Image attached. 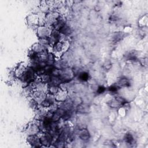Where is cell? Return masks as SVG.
<instances>
[{"label": "cell", "instance_id": "obj_1", "mask_svg": "<svg viewBox=\"0 0 148 148\" xmlns=\"http://www.w3.org/2000/svg\"><path fill=\"white\" fill-rule=\"evenodd\" d=\"M69 46V42L67 40H61L55 43L53 46V54L56 57H60L65 52Z\"/></svg>", "mask_w": 148, "mask_h": 148}, {"label": "cell", "instance_id": "obj_2", "mask_svg": "<svg viewBox=\"0 0 148 148\" xmlns=\"http://www.w3.org/2000/svg\"><path fill=\"white\" fill-rule=\"evenodd\" d=\"M18 79L23 83H25L27 86L28 84L35 80L36 79V73L32 67L28 66L23 75Z\"/></svg>", "mask_w": 148, "mask_h": 148}, {"label": "cell", "instance_id": "obj_3", "mask_svg": "<svg viewBox=\"0 0 148 148\" xmlns=\"http://www.w3.org/2000/svg\"><path fill=\"white\" fill-rule=\"evenodd\" d=\"M36 31L37 36L39 37V38H46L50 36L53 29L50 27H48L45 25L38 26Z\"/></svg>", "mask_w": 148, "mask_h": 148}, {"label": "cell", "instance_id": "obj_4", "mask_svg": "<svg viewBox=\"0 0 148 148\" xmlns=\"http://www.w3.org/2000/svg\"><path fill=\"white\" fill-rule=\"evenodd\" d=\"M75 76L73 71L70 68H66L64 69H61L60 77L62 79L63 83H67L72 80Z\"/></svg>", "mask_w": 148, "mask_h": 148}, {"label": "cell", "instance_id": "obj_5", "mask_svg": "<svg viewBox=\"0 0 148 148\" xmlns=\"http://www.w3.org/2000/svg\"><path fill=\"white\" fill-rule=\"evenodd\" d=\"M27 142L31 147H42V145L41 144L40 138L38 135H28Z\"/></svg>", "mask_w": 148, "mask_h": 148}, {"label": "cell", "instance_id": "obj_6", "mask_svg": "<svg viewBox=\"0 0 148 148\" xmlns=\"http://www.w3.org/2000/svg\"><path fill=\"white\" fill-rule=\"evenodd\" d=\"M27 23L28 25L32 27L37 28L39 25V20L38 13H32L27 17Z\"/></svg>", "mask_w": 148, "mask_h": 148}, {"label": "cell", "instance_id": "obj_7", "mask_svg": "<svg viewBox=\"0 0 148 148\" xmlns=\"http://www.w3.org/2000/svg\"><path fill=\"white\" fill-rule=\"evenodd\" d=\"M25 131L28 135H38L40 131V130L38 125L31 122V124L28 125L25 130Z\"/></svg>", "mask_w": 148, "mask_h": 148}, {"label": "cell", "instance_id": "obj_8", "mask_svg": "<svg viewBox=\"0 0 148 148\" xmlns=\"http://www.w3.org/2000/svg\"><path fill=\"white\" fill-rule=\"evenodd\" d=\"M68 92L66 90L60 88L59 91L54 95L56 102H63L68 99Z\"/></svg>", "mask_w": 148, "mask_h": 148}, {"label": "cell", "instance_id": "obj_9", "mask_svg": "<svg viewBox=\"0 0 148 148\" xmlns=\"http://www.w3.org/2000/svg\"><path fill=\"white\" fill-rule=\"evenodd\" d=\"M27 67L28 66H27L24 62H21L17 65L16 68L14 70V73L17 78H20L23 75V74L24 73Z\"/></svg>", "mask_w": 148, "mask_h": 148}, {"label": "cell", "instance_id": "obj_10", "mask_svg": "<svg viewBox=\"0 0 148 148\" xmlns=\"http://www.w3.org/2000/svg\"><path fill=\"white\" fill-rule=\"evenodd\" d=\"M79 138L83 140V141H87L90 139V135L88 132V131L87 129H82L79 132Z\"/></svg>", "mask_w": 148, "mask_h": 148}, {"label": "cell", "instance_id": "obj_11", "mask_svg": "<svg viewBox=\"0 0 148 148\" xmlns=\"http://www.w3.org/2000/svg\"><path fill=\"white\" fill-rule=\"evenodd\" d=\"M31 49L34 51L35 53L39 54L40 53L44 51L45 50H46V47L40 45L39 43H35L32 45Z\"/></svg>", "mask_w": 148, "mask_h": 148}, {"label": "cell", "instance_id": "obj_12", "mask_svg": "<svg viewBox=\"0 0 148 148\" xmlns=\"http://www.w3.org/2000/svg\"><path fill=\"white\" fill-rule=\"evenodd\" d=\"M119 88L120 87H127L130 86V80L125 77L121 78L119 80V81L117 82V84H116Z\"/></svg>", "mask_w": 148, "mask_h": 148}, {"label": "cell", "instance_id": "obj_13", "mask_svg": "<svg viewBox=\"0 0 148 148\" xmlns=\"http://www.w3.org/2000/svg\"><path fill=\"white\" fill-rule=\"evenodd\" d=\"M124 38V33L122 32H114L111 38L112 41L114 43L120 42Z\"/></svg>", "mask_w": 148, "mask_h": 148}, {"label": "cell", "instance_id": "obj_14", "mask_svg": "<svg viewBox=\"0 0 148 148\" xmlns=\"http://www.w3.org/2000/svg\"><path fill=\"white\" fill-rule=\"evenodd\" d=\"M56 62V56L53 53H49L46 63L47 65L53 66Z\"/></svg>", "mask_w": 148, "mask_h": 148}, {"label": "cell", "instance_id": "obj_15", "mask_svg": "<svg viewBox=\"0 0 148 148\" xmlns=\"http://www.w3.org/2000/svg\"><path fill=\"white\" fill-rule=\"evenodd\" d=\"M60 90V87L58 86H56L51 84H49L48 93L55 95Z\"/></svg>", "mask_w": 148, "mask_h": 148}, {"label": "cell", "instance_id": "obj_16", "mask_svg": "<svg viewBox=\"0 0 148 148\" xmlns=\"http://www.w3.org/2000/svg\"><path fill=\"white\" fill-rule=\"evenodd\" d=\"M59 32L63 35L68 36V35H69L72 33V29L69 26L65 24L62 28H61V29L59 31Z\"/></svg>", "mask_w": 148, "mask_h": 148}, {"label": "cell", "instance_id": "obj_17", "mask_svg": "<svg viewBox=\"0 0 148 148\" xmlns=\"http://www.w3.org/2000/svg\"><path fill=\"white\" fill-rule=\"evenodd\" d=\"M90 78V75L87 72L83 71L79 73L78 79L82 82H87Z\"/></svg>", "mask_w": 148, "mask_h": 148}, {"label": "cell", "instance_id": "obj_18", "mask_svg": "<svg viewBox=\"0 0 148 148\" xmlns=\"http://www.w3.org/2000/svg\"><path fill=\"white\" fill-rule=\"evenodd\" d=\"M51 78V76L50 75L46 74V73H44L41 76H40L39 77V79L41 80V82L46 84H49L50 83Z\"/></svg>", "mask_w": 148, "mask_h": 148}, {"label": "cell", "instance_id": "obj_19", "mask_svg": "<svg viewBox=\"0 0 148 148\" xmlns=\"http://www.w3.org/2000/svg\"><path fill=\"white\" fill-rule=\"evenodd\" d=\"M124 141L127 143V144L132 145L134 142V137L130 132L127 133L124 136Z\"/></svg>", "mask_w": 148, "mask_h": 148}, {"label": "cell", "instance_id": "obj_20", "mask_svg": "<svg viewBox=\"0 0 148 148\" xmlns=\"http://www.w3.org/2000/svg\"><path fill=\"white\" fill-rule=\"evenodd\" d=\"M109 106L113 109H118L120 108L121 106V105L116 98H114L110 101Z\"/></svg>", "mask_w": 148, "mask_h": 148}, {"label": "cell", "instance_id": "obj_21", "mask_svg": "<svg viewBox=\"0 0 148 148\" xmlns=\"http://www.w3.org/2000/svg\"><path fill=\"white\" fill-rule=\"evenodd\" d=\"M40 45L46 47V46H50L49 38H39V42Z\"/></svg>", "mask_w": 148, "mask_h": 148}, {"label": "cell", "instance_id": "obj_22", "mask_svg": "<svg viewBox=\"0 0 148 148\" xmlns=\"http://www.w3.org/2000/svg\"><path fill=\"white\" fill-rule=\"evenodd\" d=\"M119 87L115 85H112L108 87V91L111 93H116L119 90Z\"/></svg>", "mask_w": 148, "mask_h": 148}, {"label": "cell", "instance_id": "obj_23", "mask_svg": "<svg viewBox=\"0 0 148 148\" xmlns=\"http://www.w3.org/2000/svg\"><path fill=\"white\" fill-rule=\"evenodd\" d=\"M103 67L105 70H109L112 68V62L110 61H106L103 65Z\"/></svg>", "mask_w": 148, "mask_h": 148}, {"label": "cell", "instance_id": "obj_24", "mask_svg": "<svg viewBox=\"0 0 148 148\" xmlns=\"http://www.w3.org/2000/svg\"><path fill=\"white\" fill-rule=\"evenodd\" d=\"M105 90H106L105 87H104L103 86H99L97 88V92L99 94H102L103 92H104L105 91Z\"/></svg>", "mask_w": 148, "mask_h": 148}, {"label": "cell", "instance_id": "obj_25", "mask_svg": "<svg viewBox=\"0 0 148 148\" xmlns=\"http://www.w3.org/2000/svg\"><path fill=\"white\" fill-rule=\"evenodd\" d=\"M140 63L143 65V66H147V58H143L140 60Z\"/></svg>", "mask_w": 148, "mask_h": 148}]
</instances>
